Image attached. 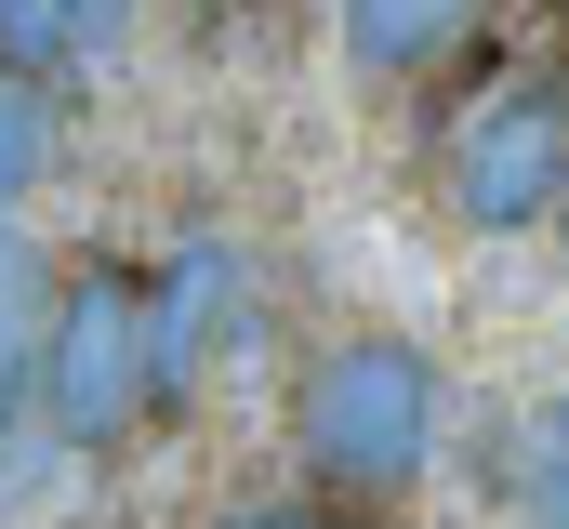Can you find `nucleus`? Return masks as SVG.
<instances>
[{
  "instance_id": "obj_7",
  "label": "nucleus",
  "mask_w": 569,
  "mask_h": 529,
  "mask_svg": "<svg viewBox=\"0 0 569 529\" xmlns=\"http://www.w3.org/2000/svg\"><path fill=\"white\" fill-rule=\"evenodd\" d=\"M53 264H40V239L27 226H0V385H27L40 371V331H53Z\"/></svg>"
},
{
  "instance_id": "obj_6",
  "label": "nucleus",
  "mask_w": 569,
  "mask_h": 529,
  "mask_svg": "<svg viewBox=\"0 0 569 529\" xmlns=\"http://www.w3.org/2000/svg\"><path fill=\"white\" fill-rule=\"evenodd\" d=\"M53 172H67V93L27 80V67H0V212L40 199Z\"/></svg>"
},
{
  "instance_id": "obj_2",
  "label": "nucleus",
  "mask_w": 569,
  "mask_h": 529,
  "mask_svg": "<svg viewBox=\"0 0 569 529\" xmlns=\"http://www.w3.org/2000/svg\"><path fill=\"white\" fill-rule=\"evenodd\" d=\"M557 199H569V80L517 67V80H490L463 120L437 132V212L477 226V239H517Z\"/></svg>"
},
{
  "instance_id": "obj_5",
  "label": "nucleus",
  "mask_w": 569,
  "mask_h": 529,
  "mask_svg": "<svg viewBox=\"0 0 569 529\" xmlns=\"http://www.w3.org/2000/svg\"><path fill=\"white\" fill-rule=\"evenodd\" d=\"M477 13L490 0H345V53L371 80H425V67H450L477 40Z\"/></svg>"
},
{
  "instance_id": "obj_8",
  "label": "nucleus",
  "mask_w": 569,
  "mask_h": 529,
  "mask_svg": "<svg viewBox=\"0 0 569 529\" xmlns=\"http://www.w3.org/2000/svg\"><path fill=\"white\" fill-rule=\"evenodd\" d=\"M0 67H27V80H67V67H80V27H67V0H0Z\"/></svg>"
},
{
  "instance_id": "obj_10",
  "label": "nucleus",
  "mask_w": 569,
  "mask_h": 529,
  "mask_svg": "<svg viewBox=\"0 0 569 529\" xmlns=\"http://www.w3.org/2000/svg\"><path fill=\"white\" fill-rule=\"evenodd\" d=\"M226 529H331V517H318V503H239Z\"/></svg>"
},
{
  "instance_id": "obj_1",
  "label": "nucleus",
  "mask_w": 569,
  "mask_h": 529,
  "mask_svg": "<svg viewBox=\"0 0 569 529\" xmlns=\"http://www.w3.org/2000/svg\"><path fill=\"white\" fill-rule=\"evenodd\" d=\"M291 437H305V477L318 490H411L437 450V371L411 331H345V345H318L305 358V385H291Z\"/></svg>"
},
{
  "instance_id": "obj_3",
  "label": "nucleus",
  "mask_w": 569,
  "mask_h": 529,
  "mask_svg": "<svg viewBox=\"0 0 569 529\" xmlns=\"http://www.w3.org/2000/svg\"><path fill=\"white\" fill-rule=\"evenodd\" d=\"M40 437L53 450H120L146 423V278L133 264H80L53 291V331H40Z\"/></svg>"
},
{
  "instance_id": "obj_4",
  "label": "nucleus",
  "mask_w": 569,
  "mask_h": 529,
  "mask_svg": "<svg viewBox=\"0 0 569 529\" xmlns=\"http://www.w3.org/2000/svg\"><path fill=\"white\" fill-rule=\"evenodd\" d=\"M212 318H226V252L186 239V252L146 278V410H186L199 358H212Z\"/></svg>"
},
{
  "instance_id": "obj_11",
  "label": "nucleus",
  "mask_w": 569,
  "mask_h": 529,
  "mask_svg": "<svg viewBox=\"0 0 569 529\" xmlns=\"http://www.w3.org/2000/svg\"><path fill=\"white\" fill-rule=\"evenodd\" d=\"M557 40H569V0H557Z\"/></svg>"
},
{
  "instance_id": "obj_9",
  "label": "nucleus",
  "mask_w": 569,
  "mask_h": 529,
  "mask_svg": "<svg viewBox=\"0 0 569 529\" xmlns=\"http://www.w3.org/2000/svg\"><path fill=\"white\" fill-rule=\"evenodd\" d=\"M67 27H80V53H107V40L133 27V0H67Z\"/></svg>"
}]
</instances>
